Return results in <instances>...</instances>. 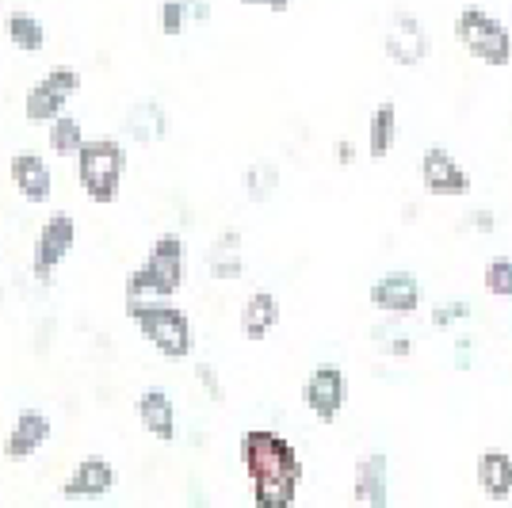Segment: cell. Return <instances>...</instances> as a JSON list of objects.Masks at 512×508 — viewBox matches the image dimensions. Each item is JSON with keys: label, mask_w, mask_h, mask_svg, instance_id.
I'll return each mask as SVG.
<instances>
[{"label": "cell", "mask_w": 512, "mask_h": 508, "mask_svg": "<svg viewBox=\"0 0 512 508\" xmlns=\"http://www.w3.org/2000/svg\"><path fill=\"white\" fill-rule=\"evenodd\" d=\"M241 466L249 474L256 508H291L302 486V459L272 428H249L241 436Z\"/></svg>", "instance_id": "6da1fadb"}, {"label": "cell", "mask_w": 512, "mask_h": 508, "mask_svg": "<svg viewBox=\"0 0 512 508\" xmlns=\"http://www.w3.org/2000/svg\"><path fill=\"white\" fill-rule=\"evenodd\" d=\"M180 283H184V241L176 233H161L146 264L127 279V318L165 306V298L176 295Z\"/></svg>", "instance_id": "7a4b0ae2"}, {"label": "cell", "mask_w": 512, "mask_h": 508, "mask_svg": "<svg viewBox=\"0 0 512 508\" xmlns=\"http://www.w3.org/2000/svg\"><path fill=\"white\" fill-rule=\"evenodd\" d=\"M455 39L490 69H505L512 62V31L478 4H467L455 16Z\"/></svg>", "instance_id": "3957f363"}, {"label": "cell", "mask_w": 512, "mask_h": 508, "mask_svg": "<svg viewBox=\"0 0 512 508\" xmlns=\"http://www.w3.org/2000/svg\"><path fill=\"white\" fill-rule=\"evenodd\" d=\"M77 180L92 203H115L123 180V146L115 138H88L77 153Z\"/></svg>", "instance_id": "277c9868"}, {"label": "cell", "mask_w": 512, "mask_h": 508, "mask_svg": "<svg viewBox=\"0 0 512 508\" xmlns=\"http://www.w3.org/2000/svg\"><path fill=\"white\" fill-rule=\"evenodd\" d=\"M134 325L142 329V337L150 340L161 356H169V360L192 356V321H188L184 310H176V306H153L146 314H138Z\"/></svg>", "instance_id": "5b68a950"}, {"label": "cell", "mask_w": 512, "mask_h": 508, "mask_svg": "<svg viewBox=\"0 0 512 508\" xmlns=\"http://www.w3.org/2000/svg\"><path fill=\"white\" fill-rule=\"evenodd\" d=\"M81 92V73L77 69H50L39 85H31L23 100V115L31 127H50L54 119H62L65 100H73Z\"/></svg>", "instance_id": "8992f818"}, {"label": "cell", "mask_w": 512, "mask_h": 508, "mask_svg": "<svg viewBox=\"0 0 512 508\" xmlns=\"http://www.w3.org/2000/svg\"><path fill=\"white\" fill-rule=\"evenodd\" d=\"M73 241H77V222L69 214H50L31 249V276L39 283H50L54 268L73 253Z\"/></svg>", "instance_id": "52a82bcc"}, {"label": "cell", "mask_w": 512, "mask_h": 508, "mask_svg": "<svg viewBox=\"0 0 512 508\" xmlns=\"http://www.w3.org/2000/svg\"><path fill=\"white\" fill-rule=\"evenodd\" d=\"M302 402L318 421L333 424L341 417L344 402H348V382H344L341 367H314L306 382H302Z\"/></svg>", "instance_id": "ba28073f"}, {"label": "cell", "mask_w": 512, "mask_h": 508, "mask_svg": "<svg viewBox=\"0 0 512 508\" xmlns=\"http://www.w3.org/2000/svg\"><path fill=\"white\" fill-rule=\"evenodd\" d=\"M421 180H425L428 195H440V199H459V195L470 191L467 169L444 146L425 149V157H421Z\"/></svg>", "instance_id": "9c48e42d"}, {"label": "cell", "mask_w": 512, "mask_h": 508, "mask_svg": "<svg viewBox=\"0 0 512 508\" xmlns=\"http://www.w3.org/2000/svg\"><path fill=\"white\" fill-rule=\"evenodd\" d=\"M371 306L383 310V314H394V318H406V314H417V306L425 302V287L409 272H394V276H383L371 283Z\"/></svg>", "instance_id": "30bf717a"}, {"label": "cell", "mask_w": 512, "mask_h": 508, "mask_svg": "<svg viewBox=\"0 0 512 508\" xmlns=\"http://www.w3.org/2000/svg\"><path fill=\"white\" fill-rule=\"evenodd\" d=\"M383 46H386V54H390V62H394V65H406V69L421 65L428 58L425 23L417 20V16H409V12H398V16H394V23L386 27Z\"/></svg>", "instance_id": "8fae6325"}, {"label": "cell", "mask_w": 512, "mask_h": 508, "mask_svg": "<svg viewBox=\"0 0 512 508\" xmlns=\"http://www.w3.org/2000/svg\"><path fill=\"white\" fill-rule=\"evenodd\" d=\"M50 440V417L39 413V409H23L16 424H12V432L4 436V455L12 459V463H23V459H31L39 447Z\"/></svg>", "instance_id": "7c38bea8"}, {"label": "cell", "mask_w": 512, "mask_h": 508, "mask_svg": "<svg viewBox=\"0 0 512 508\" xmlns=\"http://www.w3.org/2000/svg\"><path fill=\"white\" fill-rule=\"evenodd\" d=\"M115 489V466L107 463V459H81L77 470L65 478L62 493L65 497H107Z\"/></svg>", "instance_id": "4fadbf2b"}, {"label": "cell", "mask_w": 512, "mask_h": 508, "mask_svg": "<svg viewBox=\"0 0 512 508\" xmlns=\"http://www.w3.org/2000/svg\"><path fill=\"white\" fill-rule=\"evenodd\" d=\"M12 180L27 203H50L54 195V180H50V165L35 153H16L12 157Z\"/></svg>", "instance_id": "5bb4252c"}, {"label": "cell", "mask_w": 512, "mask_h": 508, "mask_svg": "<svg viewBox=\"0 0 512 508\" xmlns=\"http://www.w3.org/2000/svg\"><path fill=\"white\" fill-rule=\"evenodd\" d=\"M138 421L146 424L153 440H165L169 444L176 436V409H172V398L161 390V386H150L142 398H138Z\"/></svg>", "instance_id": "9a60e30c"}, {"label": "cell", "mask_w": 512, "mask_h": 508, "mask_svg": "<svg viewBox=\"0 0 512 508\" xmlns=\"http://www.w3.org/2000/svg\"><path fill=\"white\" fill-rule=\"evenodd\" d=\"M356 501H363L367 508H386L390 489H386V455L371 451L363 455L356 466Z\"/></svg>", "instance_id": "2e32d148"}, {"label": "cell", "mask_w": 512, "mask_h": 508, "mask_svg": "<svg viewBox=\"0 0 512 508\" xmlns=\"http://www.w3.org/2000/svg\"><path fill=\"white\" fill-rule=\"evenodd\" d=\"M478 486L490 501H509L512 497V455L505 451H482L478 455Z\"/></svg>", "instance_id": "e0dca14e"}, {"label": "cell", "mask_w": 512, "mask_h": 508, "mask_svg": "<svg viewBox=\"0 0 512 508\" xmlns=\"http://www.w3.org/2000/svg\"><path fill=\"white\" fill-rule=\"evenodd\" d=\"M276 321H279L276 295H268V291H256V295H249L245 310H241V333H245V337L264 340L272 329H276Z\"/></svg>", "instance_id": "ac0fdd59"}, {"label": "cell", "mask_w": 512, "mask_h": 508, "mask_svg": "<svg viewBox=\"0 0 512 508\" xmlns=\"http://www.w3.org/2000/svg\"><path fill=\"white\" fill-rule=\"evenodd\" d=\"M394 138H398V107L390 104H379L371 111V123H367V153L375 157V161H383L386 153L394 149Z\"/></svg>", "instance_id": "d6986e66"}, {"label": "cell", "mask_w": 512, "mask_h": 508, "mask_svg": "<svg viewBox=\"0 0 512 508\" xmlns=\"http://www.w3.org/2000/svg\"><path fill=\"white\" fill-rule=\"evenodd\" d=\"M4 35H8V43L27 50V54L43 50V43H46V27L35 20V16H27V12H12V16L4 20Z\"/></svg>", "instance_id": "ffe728a7"}, {"label": "cell", "mask_w": 512, "mask_h": 508, "mask_svg": "<svg viewBox=\"0 0 512 508\" xmlns=\"http://www.w3.org/2000/svg\"><path fill=\"white\" fill-rule=\"evenodd\" d=\"M237 233H222L214 241L211 256H207V268H211V279H237L241 276V256H237Z\"/></svg>", "instance_id": "44dd1931"}, {"label": "cell", "mask_w": 512, "mask_h": 508, "mask_svg": "<svg viewBox=\"0 0 512 508\" xmlns=\"http://www.w3.org/2000/svg\"><path fill=\"white\" fill-rule=\"evenodd\" d=\"M85 142L88 138H85V130H81L77 119L62 115V119H54V123H50V149H54L58 157H77Z\"/></svg>", "instance_id": "7402d4cb"}, {"label": "cell", "mask_w": 512, "mask_h": 508, "mask_svg": "<svg viewBox=\"0 0 512 508\" xmlns=\"http://www.w3.org/2000/svg\"><path fill=\"white\" fill-rule=\"evenodd\" d=\"M165 115H161V107H153V104H142V107H134L130 111V134L134 138H142V142H153L157 134H165Z\"/></svg>", "instance_id": "603a6c76"}, {"label": "cell", "mask_w": 512, "mask_h": 508, "mask_svg": "<svg viewBox=\"0 0 512 508\" xmlns=\"http://www.w3.org/2000/svg\"><path fill=\"white\" fill-rule=\"evenodd\" d=\"M482 279H486V291H490L493 298H512V260L509 256H493L490 264H486V272H482Z\"/></svg>", "instance_id": "cb8c5ba5"}, {"label": "cell", "mask_w": 512, "mask_h": 508, "mask_svg": "<svg viewBox=\"0 0 512 508\" xmlns=\"http://www.w3.org/2000/svg\"><path fill=\"white\" fill-rule=\"evenodd\" d=\"M279 184V172L276 165H253V169L245 172V191H249V199L253 203H264Z\"/></svg>", "instance_id": "d4e9b609"}, {"label": "cell", "mask_w": 512, "mask_h": 508, "mask_svg": "<svg viewBox=\"0 0 512 508\" xmlns=\"http://www.w3.org/2000/svg\"><path fill=\"white\" fill-rule=\"evenodd\" d=\"M184 12H188V4H184V0H165V4L157 8V23H161V31H165V35H180V31H184Z\"/></svg>", "instance_id": "484cf974"}, {"label": "cell", "mask_w": 512, "mask_h": 508, "mask_svg": "<svg viewBox=\"0 0 512 508\" xmlns=\"http://www.w3.org/2000/svg\"><path fill=\"white\" fill-rule=\"evenodd\" d=\"M463 318H470L467 302H451V306H436V310H432V325H436V329H451L455 321H463Z\"/></svg>", "instance_id": "4316f807"}, {"label": "cell", "mask_w": 512, "mask_h": 508, "mask_svg": "<svg viewBox=\"0 0 512 508\" xmlns=\"http://www.w3.org/2000/svg\"><path fill=\"white\" fill-rule=\"evenodd\" d=\"M463 230H482V233H493L497 230V218L490 211H470L463 218Z\"/></svg>", "instance_id": "83f0119b"}, {"label": "cell", "mask_w": 512, "mask_h": 508, "mask_svg": "<svg viewBox=\"0 0 512 508\" xmlns=\"http://www.w3.org/2000/svg\"><path fill=\"white\" fill-rule=\"evenodd\" d=\"M195 375H199V382L207 386V394H211L214 402H218V398H222V386H218V379H214L211 367H207V363H199V367H195Z\"/></svg>", "instance_id": "f1b7e54d"}, {"label": "cell", "mask_w": 512, "mask_h": 508, "mask_svg": "<svg viewBox=\"0 0 512 508\" xmlns=\"http://www.w3.org/2000/svg\"><path fill=\"white\" fill-rule=\"evenodd\" d=\"M383 352H386V356H409V352H413V340L390 337V340H383Z\"/></svg>", "instance_id": "f546056e"}, {"label": "cell", "mask_w": 512, "mask_h": 508, "mask_svg": "<svg viewBox=\"0 0 512 508\" xmlns=\"http://www.w3.org/2000/svg\"><path fill=\"white\" fill-rule=\"evenodd\" d=\"M241 4H253V8H268V12H287L291 0H241Z\"/></svg>", "instance_id": "4dcf8cb0"}, {"label": "cell", "mask_w": 512, "mask_h": 508, "mask_svg": "<svg viewBox=\"0 0 512 508\" xmlns=\"http://www.w3.org/2000/svg\"><path fill=\"white\" fill-rule=\"evenodd\" d=\"M352 157H356V153H352V142H337V161H341V165H352Z\"/></svg>", "instance_id": "1f68e13d"}]
</instances>
